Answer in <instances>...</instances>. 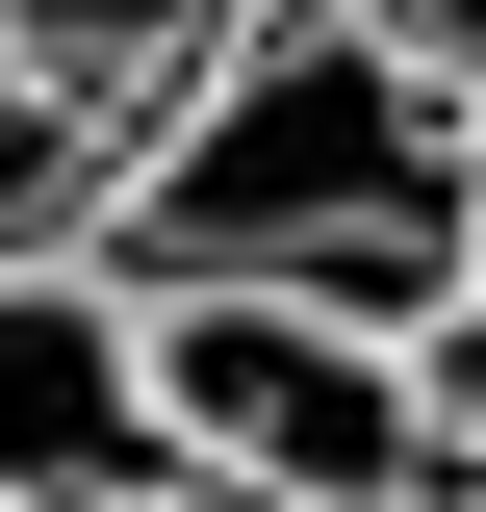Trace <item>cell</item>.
I'll return each instance as SVG.
<instances>
[{
	"instance_id": "1",
	"label": "cell",
	"mask_w": 486,
	"mask_h": 512,
	"mask_svg": "<svg viewBox=\"0 0 486 512\" xmlns=\"http://www.w3.org/2000/svg\"><path fill=\"white\" fill-rule=\"evenodd\" d=\"M103 282H282V308L410 333L461 256V77H410L359 0H256L231 52H180L77 180Z\"/></svg>"
},
{
	"instance_id": "2",
	"label": "cell",
	"mask_w": 486,
	"mask_h": 512,
	"mask_svg": "<svg viewBox=\"0 0 486 512\" xmlns=\"http://www.w3.org/2000/svg\"><path fill=\"white\" fill-rule=\"evenodd\" d=\"M128 384H154V461L205 512H435L410 487V384L359 308H282V282H128Z\"/></svg>"
},
{
	"instance_id": "3",
	"label": "cell",
	"mask_w": 486,
	"mask_h": 512,
	"mask_svg": "<svg viewBox=\"0 0 486 512\" xmlns=\"http://www.w3.org/2000/svg\"><path fill=\"white\" fill-rule=\"evenodd\" d=\"M128 487H180L154 384H128V282L77 231H26L0 256V512H128Z\"/></svg>"
},
{
	"instance_id": "4",
	"label": "cell",
	"mask_w": 486,
	"mask_h": 512,
	"mask_svg": "<svg viewBox=\"0 0 486 512\" xmlns=\"http://www.w3.org/2000/svg\"><path fill=\"white\" fill-rule=\"evenodd\" d=\"M231 26H256V0H0V52L52 77L77 128H128V103H154L180 52H231Z\"/></svg>"
},
{
	"instance_id": "5",
	"label": "cell",
	"mask_w": 486,
	"mask_h": 512,
	"mask_svg": "<svg viewBox=\"0 0 486 512\" xmlns=\"http://www.w3.org/2000/svg\"><path fill=\"white\" fill-rule=\"evenodd\" d=\"M384 384H410V487L461 512V487H486V308H461V282H435V308L384 333Z\"/></svg>"
},
{
	"instance_id": "6",
	"label": "cell",
	"mask_w": 486,
	"mask_h": 512,
	"mask_svg": "<svg viewBox=\"0 0 486 512\" xmlns=\"http://www.w3.org/2000/svg\"><path fill=\"white\" fill-rule=\"evenodd\" d=\"M77 180H103V128H77L26 52H0V256H26V231H77Z\"/></svg>"
},
{
	"instance_id": "7",
	"label": "cell",
	"mask_w": 486,
	"mask_h": 512,
	"mask_svg": "<svg viewBox=\"0 0 486 512\" xmlns=\"http://www.w3.org/2000/svg\"><path fill=\"white\" fill-rule=\"evenodd\" d=\"M435 282H461V308H486V154H461V256H435Z\"/></svg>"
},
{
	"instance_id": "8",
	"label": "cell",
	"mask_w": 486,
	"mask_h": 512,
	"mask_svg": "<svg viewBox=\"0 0 486 512\" xmlns=\"http://www.w3.org/2000/svg\"><path fill=\"white\" fill-rule=\"evenodd\" d=\"M128 512H205V487H128Z\"/></svg>"
},
{
	"instance_id": "9",
	"label": "cell",
	"mask_w": 486,
	"mask_h": 512,
	"mask_svg": "<svg viewBox=\"0 0 486 512\" xmlns=\"http://www.w3.org/2000/svg\"><path fill=\"white\" fill-rule=\"evenodd\" d=\"M461 512H486V487H461Z\"/></svg>"
}]
</instances>
